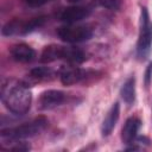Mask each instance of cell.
I'll use <instances>...</instances> for the list:
<instances>
[{
	"label": "cell",
	"mask_w": 152,
	"mask_h": 152,
	"mask_svg": "<svg viewBox=\"0 0 152 152\" xmlns=\"http://www.w3.org/2000/svg\"><path fill=\"white\" fill-rule=\"evenodd\" d=\"M48 126V119L45 116H38L28 122L21 124L19 126L8 127V128H1L0 137L1 140H10L11 142L24 140L27 138H32L40 132H43Z\"/></svg>",
	"instance_id": "cell-3"
},
{
	"label": "cell",
	"mask_w": 152,
	"mask_h": 152,
	"mask_svg": "<svg viewBox=\"0 0 152 152\" xmlns=\"http://www.w3.org/2000/svg\"><path fill=\"white\" fill-rule=\"evenodd\" d=\"M0 97L5 107L15 115H24L31 108L32 93L23 81L6 78L1 83Z\"/></svg>",
	"instance_id": "cell-1"
},
{
	"label": "cell",
	"mask_w": 152,
	"mask_h": 152,
	"mask_svg": "<svg viewBox=\"0 0 152 152\" xmlns=\"http://www.w3.org/2000/svg\"><path fill=\"white\" fill-rule=\"evenodd\" d=\"M59 80L64 86H72L80 82L86 81L88 77V71L83 70L75 64H69V65H63L58 70Z\"/></svg>",
	"instance_id": "cell-6"
},
{
	"label": "cell",
	"mask_w": 152,
	"mask_h": 152,
	"mask_svg": "<svg viewBox=\"0 0 152 152\" xmlns=\"http://www.w3.org/2000/svg\"><path fill=\"white\" fill-rule=\"evenodd\" d=\"M11 57L19 63H30L36 57V51L25 43L15 44L11 48Z\"/></svg>",
	"instance_id": "cell-11"
},
{
	"label": "cell",
	"mask_w": 152,
	"mask_h": 152,
	"mask_svg": "<svg viewBox=\"0 0 152 152\" xmlns=\"http://www.w3.org/2000/svg\"><path fill=\"white\" fill-rule=\"evenodd\" d=\"M42 63H52L56 61H65L69 64H81L87 59L86 53L78 48L71 46H62L57 44L48 45L43 49L40 53Z\"/></svg>",
	"instance_id": "cell-2"
},
{
	"label": "cell",
	"mask_w": 152,
	"mask_h": 152,
	"mask_svg": "<svg viewBox=\"0 0 152 152\" xmlns=\"http://www.w3.org/2000/svg\"><path fill=\"white\" fill-rule=\"evenodd\" d=\"M152 81V62H150L145 69V74H144V84L146 88L150 87V83Z\"/></svg>",
	"instance_id": "cell-16"
},
{
	"label": "cell",
	"mask_w": 152,
	"mask_h": 152,
	"mask_svg": "<svg viewBox=\"0 0 152 152\" xmlns=\"http://www.w3.org/2000/svg\"><path fill=\"white\" fill-rule=\"evenodd\" d=\"M46 21V17H37V18H33L28 21H19L18 24V34H27V33H31L33 32L34 30L42 27Z\"/></svg>",
	"instance_id": "cell-13"
},
{
	"label": "cell",
	"mask_w": 152,
	"mask_h": 152,
	"mask_svg": "<svg viewBox=\"0 0 152 152\" xmlns=\"http://www.w3.org/2000/svg\"><path fill=\"white\" fill-rule=\"evenodd\" d=\"M57 36L61 40L69 44H77L89 40L93 37L91 28L74 24H66L57 30Z\"/></svg>",
	"instance_id": "cell-5"
},
{
	"label": "cell",
	"mask_w": 152,
	"mask_h": 152,
	"mask_svg": "<svg viewBox=\"0 0 152 152\" xmlns=\"http://www.w3.org/2000/svg\"><path fill=\"white\" fill-rule=\"evenodd\" d=\"M66 1H69V2H71V4H76V2H78V1H81V0H66Z\"/></svg>",
	"instance_id": "cell-18"
},
{
	"label": "cell",
	"mask_w": 152,
	"mask_h": 152,
	"mask_svg": "<svg viewBox=\"0 0 152 152\" xmlns=\"http://www.w3.org/2000/svg\"><path fill=\"white\" fill-rule=\"evenodd\" d=\"M120 95L126 104L131 106L134 103L135 101V77L134 76L128 77L124 82L120 89Z\"/></svg>",
	"instance_id": "cell-12"
},
{
	"label": "cell",
	"mask_w": 152,
	"mask_h": 152,
	"mask_svg": "<svg viewBox=\"0 0 152 152\" xmlns=\"http://www.w3.org/2000/svg\"><path fill=\"white\" fill-rule=\"evenodd\" d=\"M51 0H25V2L30 6V7H40L45 4H48Z\"/></svg>",
	"instance_id": "cell-17"
},
{
	"label": "cell",
	"mask_w": 152,
	"mask_h": 152,
	"mask_svg": "<svg viewBox=\"0 0 152 152\" xmlns=\"http://www.w3.org/2000/svg\"><path fill=\"white\" fill-rule=\"evenodd\" d=\"M91 13V10H89L88 7H83V6H70L64 8L58 18L61 21L65 23V24H75L78 23L86 18H88Z\"/></svg>",
	"instance_id": "cell-8"
},
{
	"label": "cell",
	"mask_w": 152,
	"mask_h": 152,
	"mask_svg": "<svg viewBox=\"0 0 152 152\" xmlns=\"http://www.w3.org/2000/svg\"><path fill=\"white\" fill-rule=\"evenodd\" d=\"M55 76V71L49 66H36L28 72V78L34 82L50 81Z\"/></svg>",
	"instance_id": "cell-14"
},
{
	"label": "cell",
	"mask_w": 152,
	"mask_h": 152,
	"mask_svg": "<svg viewBox=\"0 0 152 152\" xmlns=\"http://www.w3.org/2000/svg\"><path fill=\"white\" fill-rule=\"evenodd\" d=\"M152 50V21L148 10L146 7L140 8L139 20V36L137 42L135 55L139 61H145Z\"/></svg>",
	"instance_id": "cell-4"
},
{
	"label": "cell",
	"mask_w": 152,
	"mask_h": 152,
	"mask_svg": "<svg viewBox=\"0 0 152 152\" xmlns=\"http://www.w3.org/2000/svg\"><path fill=\"white\" fill-rule=\"evenodd\" d=\"M66 99V95L62 90L48 89L39 95L38 99V109L39 110H50L61 106Z\"/></svg>",
	"instance_id": "cell-7"
},
{
	"label": "cell",
	"mask_w": 152,
	"mask_h": 152,
	"mask_svg": "<svg viewBox=\"0 0 152 152\" xmlns=\"http://www.w3.org/2000/svg\"><path fill=\"white\" fill-rule=\"evenodd\" d=\"M141 127L140 119L135 116H131L126 120L121 129V140L126 145H131L134 142L135 138L138 137V132Z\"/></svg>",
	"instance_id": "cell-9"
},
{
	"label": "cell",
	"mask_w": 152,
	"mask_h": 152,
	"mask_svg": "<svg viewBox=\"0 0 152 152\" xmlns=\"http://www.w3.org/2000/svg\"><path fill=\"white\" fill-rule=\"evenodd\" d=\"M97 2L108 10H118L120 7L121 0H97Z\"/></svg>",
	"instance_id": "cell-15"
},
{
	"label": "cell",
	"mask_w": 152,
	"mask_h": 152,
	"mask_svg": "<svg viewBox=\"0 0 152 152\" xmlns=\"http://www.w3.org/2000/svg\"><path fill=\"white\" fill-rule=\"evenodd\" d=\"M119 116H120V104H119V102H114L102 121V125H101L102 137L110 135V133L113 132V129L119 120Z\"/></svg>",
	"instance_id": "cell-10"
}]
</instances>
